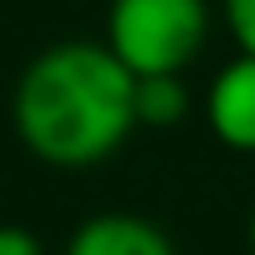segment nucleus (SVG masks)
Here are the masks:
<instances>
[{
  "mask_svg": "<svg viewBox=\"0 0 255 255\" xmlns=\"http://www.w3.org/2000/svg\"><path fill=\"white\" fill-rule=\"evenodd\" d=\"M205 125L225 150L255 155V55H235L215 70L205 90Z\"/></svg>",
  "mask_w": 255,
  "mask_h": 255,
  "instance_id": "7ed1b4c3",
  "label": "nucleus"
},
{
  "mask_svg": "<svg viewBox=\"0 0 255 255\" xmlns=\"http://www.w3.org/2000/svg\"><path fill=\"white\" fill-rule=\"evenodd\" d=\"M245 245H250V255H255V215H250V230H245Z\"/></svg>",
  "mask_w": 255,
  "mask_h": 255,
  "instance_id": "6e6552de",
  "label": "nucleus"
},
{
  "mask_svg": "<svg viewBox=\"0 0 255 255\" xmlns=\"http://www.w3.org/2000/svg\"><path fill=\"white\" fill-rule=\"evenodd\" d=\"M135 115L140 125H180L190 115V90H185V75H135Z\"/></svg>",
  "mask_w": 255,
  "mask_h": 255,
  "instance_id": "39448f33",
  "label": "nucleus"
},
{
  "mask_svg": "<svg viewBox=\"0 0 255 255\" xmlns=\"http://www.w3.org/2000/svg\"><path fill=\"white\" fill-rule=\"evenodd\" d=\"M210 40L205 0H110L105 45L135 75H185Z\"/></svg>",
  "mask_w": 255,
  "mask_h": 255,
  "instance_id": "f03ea898",
  "label": "nucleus"
},
{
  "mask_svg": "<svg viewBox=\"0 0 255 255\" xmlns=\"http://www.w3.org/2000/svg\"><path fill=\"white\" fill-rule=\"evenodd\" d=\"M65 255H175L170 235L145 220V215H130V210H105V215H90L75 225Z\"/></svg>",
  "mask_w": 255,
  "mask_h": 255,
  "instance_id": "20e7f679",
  "label": "nucleus"
},
{
  "mask_svg": "<svg viewBox=\"0 0 255 255\" xmlns=\"http://www.w3.org/2000/svg\"><path fill=\"white\" fill-rule=\"evenodd\" d=\"M0 255H45V250H40V240H35L30 230H20V225H0Z\"/></svg>",
  "mask_w": 255,
  "mask_h": 255,
  "instance_id": "0eeeda50",
  "label": "nucleus"
},
{
  "mask_svg": "<svg viewBox=\"0 0 255 255\" xmlns=\"http://www.w3.org/2000/svg\"><path fill=\"white\" fill-rule=\"evenodd\" d=\"M10 120L35 160L60 170L100 165L140 125L135 70L105 40H60L20 70Z\"/></svg>",
  "mask_w": 255,
  "mask_h": 255,
  "instance_id": "f257e3e1",
  "label": "nucleus"
},
{
  "mask_svg": "<svg viewBox=\"0 0 255 255\" xmlns=\"http://www.w3.org/2000/svg\"><path fill=\"white\" fill-rule=\"evenodd\" d=\"M220 15H225V30H230L235 50L255 55V0H220Z\"/></svg>",
  "mask_w": 255,
  "mask_h": 255,
  "instance_id": "423d86ee",
  "label": "nucleus"
}]
</instances>
